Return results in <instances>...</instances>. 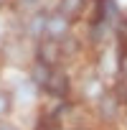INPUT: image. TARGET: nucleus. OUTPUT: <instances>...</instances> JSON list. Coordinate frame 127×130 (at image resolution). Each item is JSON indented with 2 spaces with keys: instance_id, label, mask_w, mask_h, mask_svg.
Here are the masks:
<instances>
[{
  "instance_id": "obj_7",
  "label": "nucleus",
  "mask_w": 127,
  "mask_h": 130,
  "mask_svg": "<svg viewBox=\"0 0 127 130\" xmlns=\"http://www.w3.org/2000/svg\"><path fill=\"white\" fill-rule=\"evenodd\" d=\"M122 72H124V77H127V61H124V64H122Z\"/></svg>"
},
{
  "instance_id": "obj_1",
  "label": "nucleus",
  "mask_w": 127,
  "mask_h": 130,
  "mask_svg": "<svg viewBox=\"0 0 127 130\" xmlns=\"http://www.w3.org/2000/svg\"><path fill=\"white\" fill-rule=\"evenodd\" d=\"M46 87H48V92H51V94L64 97V94H66V89H69V79H66V74H61V72H56V74L51 72V77H48Z\"/></svg>"
},
{
  "instance_id": "obj_2",
  "label": "nucleus",
  "mask_w": 127,
  "mask_h": 130,
  "mask_svg": "<svg viewBox=\"0 0 127 130\" xmlns=\"http://www.w3.org/2000/svg\"><path fill=\"white\" fill-rule=\"evenodd\" d=\"M46 28H48V33L51 36H64L66 33V15H58V18H48L46 21Z\"/></svg>"
},
{
  "instance_id": "obj_8",
  "label": "nucleus",
  "mask_w": 127,
  "mask_h": 130,
  "mask_svg": "<svg viewBox=\"0 0 127 130\" xmlns=\"http://www.w3.org/2000/svg\"><path fill=\"white\" fill-rule=\"evenodd\" d=\"M0 130H13V127H0Z\"/></svg>"
},
{
  "instance_id": "obj_4",
  "label": "nucleus",
  "mask_w": 127,
  "mask_h": 130,
  "mask_svg": "<svg viewBox=\"0 0 127 130\" xmlns=\"http://www.w3.org/2000/svg\"><path fill=\"white\" fill-rule=\"evenodd\" d=\"M38 56H41V61H43V64H53V61H56V56H58L56 43H43V46H41V51H38Z\"/></svg>"
},
{
  "instance_id": "obj_3",
  "label": "nucleus",
  "mask_w": 127,
  "mask_h": 130,
  "mask_svg": "<svg viewBox=\"0 0 127 130\" xmlns=\"http://www.w3.org/2000/svg\"><path fill=\"white\" fill-rule=\"evenodd\" d=\"M84 8V0H61V13L64 15H79Z\"/></svg>"
},
{
  "instance_id": "obj_5",
  "label": "nucleus",
  "mask_w": 127,
  "mask_h": 130,
  "mask_svg": "<svg viewBox=\"0 0 127 130\" xmlns=\"http://www.w3.org/2000/svg\"><path fill=\"white\" fill-rule=\"evenodd\" d=\"M48 77H51L48 67H46L43 61H38V64H36V69H33V79H36L38 84H46V82H48Z\"/></svg>"
},
{
  "instance_id": "obj_6",
  "label": "nucleus",
  "mask_w": 127,
  "mask_h": 130,
  "mask_svg": "<svg viewBox=\"0 0 127 130\" xmlns=\"http://www.w3.org/2000/svg\"><path fill=\"white\" fill-rule=\"evenodd\" d=\"M8 105H10L8 94H0V115H3V112H8Z\"/></svg>"
}]
</instances>
